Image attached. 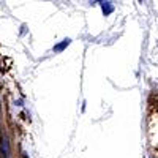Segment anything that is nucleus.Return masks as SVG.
I'll return each mask as SVG.
<instances>
[{
    "label": "nucleus",
    "instance_id": "f257e3e1",
    "mask_svg": "<svg viewBox=\"0 0 158 158\" xmlns=\"http://www.w3.org/2000/svg\"><path fill=\"white\" fill-rule=\"evenodd\" d=\"M2 155H3V158H10V142H8V136L5 133L2 136Z\"/></svg>",
    "mask_w": 158,
    "mask_h": 158
},
{
    "label": "nucleus",
    "instance_id": "f03ea898",
    "mask_svg": "<svg viewBox=\"0 0 158 158\" xmlns=\"http://www.w3.org/2000/svg\"><path fill=\"white\" fill-rule=\"evenodd\" d=\"M101 6H103V13H104V16H108V15H111L112 13V5L109 3V2H106V0H101Z\"/></svg>",
    "mask_w": 158,
    "mask_h": 158
},
{
    "label": "nucleus",
    "instance_id": "7ed1b4c3",
    "mask_svg": "<svg viewBox=\"0 0 158 158\" xmlns=\"http://www.w3.org/2000/svg\"><path fill=\"white\" fill-rule=\"evenodd\" d=\"M70 43H71V40H70V38H65V40H63V41H62L60 44L54 46V51H56V52H62V51H63L65 48H67Z\"/></svg>",
    "mask_w": 158,
    "mask_h": 158
}]
</instances>
